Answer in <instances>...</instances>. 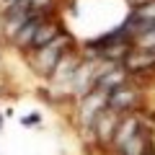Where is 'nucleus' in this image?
Returning <instances> with one entry per match:
<instances>
[{
  "label": "nucleus",
  "mask_w": 155,
  "mask_h": 155,
  "mask_svg": "<svg viewBox=\"0 0 155 155\" xmlns=\"http://www.w3.org/2000/svg\"><path fill=\"white\" fill-rule=\"evenodd\" d=\"M62 41L65 39H54L49 47H44V49H36V57H34V70L41 72V75L52 78V72L57 70V65H60V60L65 57V52H62Z\"/></svg>",
  "instance_id": "nucleus-1"
},
{
  "label": "nucleus",
  "mask_w": 155,
  "mask_h": 155,
  "mask_svg": "<svg viewBox=\"0 0 155 155\" xmlns=\"http://www.w3.org/2000/svg\"><path fill=\"white\" fill-rule=\"evenodd\" d=\"M137 101H140L137 91L129 88V85H122V88H116V91H111V93H109V109L116 111V114H124V111L134 109Z\"/></svg>",
  "instance_id": "nucleus-2"
},
{
  "label": "nucleus",
  "mask_w": 155,
  "mask_h": 155,
  "mask_svg": "<svg viewBox=\"0 0 155 155\" xmlns=\"http://www.w3.org/2000/svg\"><path fill=\"white\" fill-rule=\"evenodd\" d=\"M155 67V49L147 47H137L134 52H129L124 57V70L127 72H137V70H150Z\"/></svg>",
  "instance_id": "nucleus-3"
},
{
  "label": "nucleus",
  "mask_w": 155,
  "mask_h": 155,
  "mask_svg": "<svg viewBox=\"0 0 155 155\" xmlns=\"http://www.w3.org/2000/svg\"><path fill=\"white\" fill-rule=\"evenodd\" d=\"M80 65L83 62L78 60L75 54H70V57H62L60 60V65H57V70L52 72V80H57V83H67V80H75V75H78V70H80Z\"/></svg>",
  "instance_id": "nucleus-4"
},
{
  "label": "nucleus",
  "mask_w": 155,
  "mask_h": 155,
  "mask_svg": "<svg viewBox=\"0 0 155 155\" xmlns=\"http://www.w3.org/2000/svg\"><path fill=\"white\" fill-rule=\"evenodd\" d=\"M57 34H60V28H57V23H41L28 49H34V52H36V49H44V47H49L52 41H54V39H60Z\"/></svg>",
  "instance_id": "nucleus-5"
}]
</instances>
